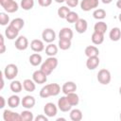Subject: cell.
Returning <instances> with one entry per match:
<instances>
[{
    "mask_svg": "<svg viewBox=\"0 0 121 121\" xmlns=\"http://www.w3.org/2000/svg\"><path fill=\"white\" fill-rule=\"evenodd\" d=\"M60 93V86L58 83H50L44 85L40 91V96L42 98H47L49 96H56Z\"/></svg>",
    "mask_w": 121,
    "mask_h": 121,
    "instance_id": "cell-1",
    "label": "cell"
},
{
    "mask_svg": "<svg viewBox=\"0 0 121 121\" xmlns=\"http://www.w3.org/2000/svg\"><path fill=\"white\" fill-rule=\"evenodd\" d=\"M58 59L55 57H48L41 65V70L46 75L49 76L58 66Z\"/></svg>",
    "mask_w": 121,
    "mask_h": 121,
    "instance_id": "cell-2",
    "label": "cell"
},
{
    "mask_svg": "<svg viewBox=\"0 0 121 121\" xmlns=\"http://www.w3.org/2000/svg\"><path fill=\"white\" fill-rule=\"evenodd\" d=\"M0 5L8 13L16 12L19 9L18 3L14 0H0Z\"/></svg>",
    "mask_w": 121,
    "mask_h": 121,
    "instance_id": "cell-3",
    "label": "cell"
},
{
    "mask_svg": "<svg viewBox=\"0 0 121 121\" xmlns=\"http://www.w3.org/2000/svg\"><path fill=\"white\" fill-rule=\"evenodd\" d=\"M3 74H4V76H5V78L7 79L13 80L16 78V76L18 75V67H17V65L14 64V63L8 64L5 67V69L3 71Z\"/></svg>",
    "mask_w": 121,
    "mask_h": 121,
    "instance_id": "cell-4",
    "label": "cell"
},
{
    "mask_svg": "<svg viewBox=\"0 0 121 121\" xmlns=\"http://www.w3.org/2000/svg\"><path fill=\"white\" fill-rule=\"evenodd\" d=\"M97 80L102 85H108L112 80L111 72L108 69H100L97 73Z\"/></svg>",
    "mask_w": 121,
    "mask_h": 121,
    "instance_id": "cell-5",
    "label": "cell"
},
{
    "mask_svg": "<svg viewBox=\"0 0 121 121\" xmlns=\"http://www.w3.org/2000/svg\"><path fill=\"white\" fill-rule=\"evenodd\" d=\"M99 1L98 0H81L80 2V9L83 11H90L95 9L98 7Z\"/></svg>",
    "mask_w": 121,
    "mask_h": 121,
    "instance_id": "cell-6",
    "label": "cell"
},
{
    "mask_svg": "<svg viewBox=\"0 0 121 121\" xmlns=\"http://www.w3.org/2000/svg\"><path fill=\"white\" fill-rule=\"evenodd\" d=\"M42 38L43 42L51 43L56 40V32L52 28H44L42 33Z\"/></svg>",
    "mask_w": 121,
    "mask_h": 121,
    "instance_id": "cell-7",
    "label": "cell"
},
{
    "mask_svg": "<svg viewBox=\"0 0 121 121\" xmlns=\"http://www.w3.org/2000/svg\"><path fill=\"white\" fill-rule=\"evenodd\" d=\"M58 109L59 108L53 102H47L43 107V112L48 117H54L58 112Z\"/></svg>",
    "mask_w": 121,
    "mask_h": 121,
    "instance_id": "cell-8",
    "label": "cell"
},
{
    "mask_svg": "<svg viewBox=\"0 0 121 121\" xmlns=\"http://www.w3.org/2000/svg\"><path fill=\"white\" fill-rule=\"evenodd\" d=\"M3 119L5 121H21V115L10 110H5L3 112Z\"/></svg>",
    "mask_w": 121,
    "mask_h": 121,
    "instance_id": "cell-9",
    "label": "cell"
},
{
    "mask_svg": "<svg viewBox=\"0 0 121 121\" xmlns=\"http://www.w3.org/2000/svg\"><path fill=\"white\" fill-rule=\"evenodd\" d=\"M32 79L35 81V83L43 84L47 81V76L40 69V70L34 71V73L32 74Z\"/></svg>",
    "mask_w": 121,
    "mask_h": 121,
    "instance_id": "cell-10",
    "label": "cell"
},
{
    "mask_svg": "<svg viewBox=\"0 0 121 121\" xmlns=\"http://www.w3.org/2000/svg\"><path fill=\"white\" fill-rule=\"evenodd\" d=\"M58 108L59 110H60L61 112H69L71 111L72 109V106L70 105V103L68 102L67 98H66V95L64 96H60V98H59L58 100Z\"/></svg>",
    "mask_w": 121,
    "mask_h": 121,
    "instance_id": "cell-11",
    "label": "cell"
},
{
    "mask_svg": "<svg viewBox=\"0 0 121 121\" xmlns=\"http://www.w3.org/2000/svg\"><path fill=\"white\" fill-rule=\"evenodd\" d=\"M28 47V40L25 36H19L15 41V48L17 50L23 51Z\"/></svg>",
    "mask_w": 121,
    "mask_h": 121,
    "instance_id": "cell-12",
    "label": "cell"
},
{
    "mask_svg": "<svg viewBox=\"0 0 121 121\" xmlns=\"http://www.w3.org/2000/svg\"><path fill=\"white\" fill-rule=\"evenodd\" d=\"M88 28V23L85 19H82V18H79L76 23H75V29L78 33L79 34H82L84 32H86Z\"/></svg>",
    "mask_w": 121,
    "mask_h": 121,
    "instance_id": "cell-13",
    "label": "cell"
},
{
    "mask_svg": "<svg viewBox=\"0 0 121 121\" xmlns=\"http://www.w3.org/2000/svg\"><path fill=\"white\" fill-rule=\"evenodd\" d=\"M35 103H36L35 97L32 96V95H25L23 97V99L21 100L22 106L24 108H26V109H28V110H30L31 108H33L35 106Z\"/></svg>",
    "mask_w": 121,
    "mask_h": 121,
    "instance_id": "cell-14",
    "label": "cell"
},
{
    "mask_svg": "<svg viewBox=\"0 0 121 121\" xmlns=\"http://www.w3.org/2000/svg\"><path fill=\"white\" fill-rule=\"evenodd\" d=\"M30 48L32 51L39 53V52H42L43 50H44V43L42 40L34 39L30 43Z\"/></svg>",
    "mask_w": 121,
    "mask_h": 121,
    "instance_id": "cell-15",
    "label": "cell"
},
{
    "mask_svg": "<svg viewBox=\"0 0 121 121\" xmlns=\"http://www.w3.org/2000/svg\"><path fill=\"white\" fill-rule=\"evenodd\" d=\"M18 35H19V30H17L15 27H13L10 25H9L5 29V36L9 40H14L15 38H18Z\"/></svg>",
    "mask_w": 121,
    "mask_h": 121,
    "instance_id": "cell-16",
    "label": "cell"
},
{
    "mask_svg": "<svg viewBox=\"0 0 121 121\" xmlns=\"http://www.w3.org/2000/svg\"><path fill=\"white\" fill-rule=\"evenodd\" d=\"M99 58L98 56L96 57H89L86 60V67L89 69V70H95V68L98 67L99 65Z\"/></svg>",
    "mask_w": 121,
    "mask_h": 121,
    "instance_id": "cell-17",
    "label": "cell"
},
{
    "mask_svg": "<svg viewBox=\"0 0 121 121\" xmlns=\"http://www.w3.org/2000/svg\"><path fill=\"white\" fill-rule=\"evenodd\" d=\"M77 84L73 81H67L65 82L62 87H61V92L64 94V95H67L69 93H73V92H76L77 91Z\"/></svg>",
    "mask_w": 121,
    "mask_h": 121,
    "instance_id": "cell-18",
    "label": "cell"
},
{
    "mask_svg": "<svg viewBox=\"0 0 121 121\" xmlns=\"http://www.w3.org/2000/svg\"><path fill=\"white\" fill-rule=\"evenodd\" d=\"M74 36L73 30L69 27H62L59 32V38L60 39H69L72 40Z\"/></svg>",
    "mask_w": 121,
    "mask_h": 121,
    "instance_id": "cell-19",
    "label": "cell"
},
{
    "mask_svg": "<svg viewBox=\"0 0 121 121\" xmlns=\"http://www.w3.org/2000/svg\"><path fill=\"white\" fill-rule=\"evenodd\" d=\"M23 87L24 89L26 91V92H34L35 89H36V83L33 79H30V78H26L24 81H23Z\"/></svg>",
    "mask_w": 121,
    "mask_h": 121,
    "instance_id": "cell-20",
    "label": "cell"
},
{
    "mask_svg": "<svg viewBox=\"0 0 121 121\" xmlns=\"http://www.w3.org/2000/svg\"><path fill=\"white\" fill-rule=\"evenodd\" d=\"M84 53L87 56V58H89V57H96V56L99 55V50L95 45H88L85 48Z\"/></svg>",
    "mask_w": 121,
    "mask_h": 121,
    "instance_id": "cell-21",
    "label": "cell"
},
{
    "mask_svg": "<svg viewBox=\"0 0 121 121\" xmlns=\"http://www.w3.org/2000/svg\"><path fill=\"white\" fill-rule=\"evenodd\" d=\"M28 60H29V62H30V64L32 66H38V65H40L42 63L43 58L39 53L36 52V53H33V54H31L29 56Z\"/></svg>",
    "mask_w": 121,
    "mask_h": 121,
    "instance_id": "cell-22",
    "label": "cell"
},
{
    "mask_svg": "<svg viewBox=\"0 0 121 121\" xmlns=\"http://www.w3.org/2000/svg\"><path fill=\"white\" fill-rule=\"evenodd\" d=\"M109 37L112 42H117L121 39V30L119 27H112L110 30Z\"/></svg>",
    "mask_w": 121,
    "mask_h": 121,
    "instance_id": "cell-23",
    "label": "cell"
},
{
    "mask_svg": "<svg viewBox=\"0 0 121 121\" xmlns=\"http://www.w3.org/2000/svg\"><path fill=\"white\" fill-rule=\"evenodd\" d=\"M107 29H108V25L103 21H98L94 26V31L99 32L101 34H105Z\"/></svg>",
    "mask_w": 121,
    "mask_h": 121,
    "instance_id": "cell-24",
    "label": "cell"
},
{
    "mask_svg": "<svg viewBox=\"0 0 121 121\" xmlns=\"http://www.w3.org/2000/svg\"><path fill=\"white\" fill-rule=\"evenodd\" d=\"M91 40H92L93 43L95 44V45L101 44L104 42V34H101L99 32L94 31L93 34H92V36H91Z\"/></svg>",
    "mask_w": 121,
    "mask_h": 121,
    "instance_id": "cell-25",
    "label": "cell"
},
{
    "mask_svg": "<svg viewBox=\"0 0 121 121\" xmlns=\"http://www.w3.org/2000/svg\"><path fill=\"white\" fill-rule=\"evenodd\" d=\"M66 95V98L68 100V102L70 103V105L73 107V106H77L78 103H79V97L78 95V94H76V92H73V93H69Z\"/></svg>",
    "mask_w": 121,
    "mask_h": 121,
    "instance_id": "cell-26",
    "label": "cell"
},
{
    "mask_svg": "<svg viewBox=\"0 0 121 121\" xmlns=\"http://www.w3.org/2000/svg\"><path fill=\"white\" fill-rule=\"evenodd\" d=\"M20 103H21V99L17 95H12L8 98V105L12 109L17 108L20 105Z\"/></svg>",
    "mask_w": 121,
    "mask_h": 121,
    "instance_id": "cell-27",
    "label": "cell"
},
{
    "mask_svg": "<svg viewBox=\"0 0 121 121\" xmlns=\"http://www.w3.org/2000/svg\"><path fill=\"white\" fill-rule=\"evenodd\" d=\"M58 53V46L54 43H48V45H46L45 47V54L48 57H55Z\"/></svg>",
    "mask_w": 121,
    "mask_h": 121,
    "instance_id": "cell-28",
    "label": "cell"
},
{
    "mask_svg": "<svg viewBox=\"0 0 121 121\" xmlns=\"http://www.w3.org/2000/svg\"><path fill=\"white\" fill-rule=\"evenodd\" d=\"M82 117V112L79 109H73L70 111V119L72 121H80Z\"/></svg>",
    "mask_w": 121,
    "mask_h": 121,
    "instance_id": "cell-29",
    "label": "cell"
},
{
    "mask_svg": "<svg viewBox=\"0 0 121 121\" xmlns=\"http://www.w3.org/2000/svg\"><path fill=\"white\" fill-rule=\"evenodd\" d=\"M9 88H10V90H11L13 93L17 94V93H20L24 87H23V84H22L19 80H14V79H13V80L10 82V84H9Z\"/></svg>",
    "mask_w": 121,
    "mask_h": 121,
    "instance_id": "cell-30",
    "label": "cell"
},
{
    "mask_svg": "<svg viewBox=\"0 0 121 121\" xmlns=\"http://www.w3.org/2000/svg\"><path fill=\"white\" fill-rule=\"evenodd\" d=\"M10 26H12L13 27H15L17 30H21L24 26H25V21L22 19V18H15L13 20H11V22L9 23Z\"/></svg>",
    "mask_w": 121,
    "mask_h": 121,
    "instance_id": "cell-31",
    "label": "cell"
},
{
    "mask_svg": "<svg viewBox=\"0 0 121 121\" xmlns=\"http://www.w3.org/2000/svg\"><path fill=\"white\" fill-rule=\"evenodd\" d=\"M58 45H59V48H60L61 50H67L71 47L72 43H71V40L69 39H60Z\"/></svg>",
    "mask_w": 121,
    "mask_h": 121,
    "instance_id": "cell-32",
    "label": "cell"
},
{
    "mask_svg": "<svg viewBox=\"0 0 121 121\" xmlns=\"http://www.w3.org/2000/svg\"><path fill=\"white\" fill-rule=\"evenodd\" d=\"M20 115H21V121H32V120H34L33 113L28 109H26V111H23L20 113Z\"/></svg>",
    "mask_w": 121,
    "mask_h": 121,
    "instance_id": "cell-33",
    "label": "cell"
},
{
    "mask_svg": "<svg viewBox=\"0 0 121 121\" xmlns=\"http://www.w3.org/2000/svg\"><path fill=\"white\" fill-rule=\"evenodd\" d=\"M93 17L96 20H103L106 17V11L103 9H95L93 12Z\"/></svg>",
    "mask_w": 121,
    "mask_h": 121,
    "instance_id": "cell-34",
    "label": "cell"
},
{
    "mask_svg": "<svg viewBox=\"0 0 121 121\" xmlns=\"http://www.w3.org/2000/svg\"><path fill=\"white\" fill-rule=\"evenodd\" d=\"M71 10H70V9L68 8V7H66V6H62V7H60V8H59L58 9V16L60 17V18H61V19H66V16L68 15V13L70 12Z\"/></svg>",
    "mask_w": 121,
    "mask_h": 121,
    "instance_id": "cell-35",
    "label": "cell"
},
{
    "mask_svg": "<svg viewBox=\"0 0 121 121\" xmlns=\"http://www.w3.org/2000/svg\"><path fill=\"white\" fill-rule=\"evenodd\" d=\"M20 6L24 10H30L34 7V0H21Z\"/></svg>",
    "mask_w": 121,
    "mask_h": 121,
    "instance_id": "cell-36",
    "label": "cell"
},
{
    "mask_svg": "<svg viewBox=\"0 0 121 121\" xmlns=\"http://www.w3.org/2000/svg\"><path fill=\"white\" fill-rule=\"evenodd\" d=\"M79 19V17H78V14L77 13V12H75V11H70L69 13H68V15L66 16V21L68 22V23H70V24H75L78 20Z\"/></svg>",
    "mask_w": 121,
    "mask_h": 121,
    "instance_id": "cell-37",
    "label": "cell"
},
{
    "mask_svg": "<svg viewBox=\"0 0 121 121\" xmlns=\"http://www.w3.org/2000/svg\"><path fill=\"white\" fill-rule=\"evenodd\" d=\"M9 23V16L6 12H0V25L7 26Z\"/></svg>",
    "mask_w": 121,
    "mask_h": 121,
    "instance_id": "cell-38",
    "label": "cell"
},
{
    "mask_svg": "<svg viewBox=\"0 0 121 121\" xmlns=\"http://www.w3.org/2000/svg\"><path fill=\"white\" fill-rule=\"evenodd\" d=\"M38 4L41 7L46 8V7H49L52 4V0H38Z\"/></svg>",
    "mask_w": 121,
    "mask_h": 121,
    "instance_id": "cell-39",
    "label": "cell"
},
{
    "mask_svg": "<svg viewBox=\"0 0 121 121\" xmlns=\"http://www.w3.org/2000/svg\"><path fill=\"white\" fill-rule=\"evenodd\" d=\"M65 3L67 4L68 7H70V8H75V7H77V6L78 5L79 2H78V0H66Z\"/></svg>",
    "mask_w": 121,
    "mask_h": 121,
    "instance_id": "cell-40",
    "label": "cell"
},
{
    "mask_svg": "<svg viewBox=\"0 0 121 121\" xmlns=\"http://www.w3.org/2000/svg\"><path fill=\"white\" fill-rule=\"evenodd\" d=\"M35 121H48V116L45 114H39L34 118Z\"/></svg>",
    "mask_w": 121,
    "mask_h": 121,
    "instance_id": "cell-41",
    "label": "cell"
},
{
    "mask_svg": "<svg viewBox=\"0 0 121 121\" xmlns=\"http://www.w3.org/2000/svg\"><path fill=\"white\" fill-rule=\"evenodd\" d=\"M0 41H1V50H0V53L3 54L5 51H6V46H5V43H4V36L3 35H0Z\"/></svg>",
    "mask_w": 121,
    "mask_h": 121,
    "instance_id": "cell-42",
    "label": "cell"
},
{
    "mask_svg": "<svg viewBox=\"0 0 121 121\" xmlns=\"http://www.w3.org/2000/svg\"><path fill=\"white\" fill-rule=\"evenodd\" d=\"M0 99H1V105H0V108L1 109H3L4 107H5V104H6V102H5V98H4V96H0Z\"/></svg>",
    "mask_w": 121,
    "mask_h": 121,
    "instance_id": "cell-43",
    "label": "cell"
},
{
    "mask_svg": "<svg viewBox=\"0 0 121 121\" xmlns=\"http://www.w3.org/2000/svg\"><path fill=\"white\" fill-rule=\"evenodd\" d=\"M116 7L121 9V0H117V2H116Z\"/></svg>",
    "mask_w": 121,
    "mask_h": 121,
    "instance_id": "cell-44",
    "label": "cell"
},
{
    "mask_svg": "<svg viewBox=\"0 0 121 121\" xmlns=\"http://www.w3.org/2000/svg\"><path fill=\"white\" fill-rule=\"evenodd\" d=\"M112 0H101V2L103 4H110V3H112Z\"/></svg>",
    "mask_w": 121,
    "mask_h": 121,
    "instance_id": "cell-45",
    "label": "cell"
},
{
    "mask_svg": "<svg viewBox=\"0 0 121 121\" xmlns=\"http://www.w3.org/2000/svg\"><path fill=\"white\" fill-rule=\"evenodd\" d=\"M66 0H55V2H57V3H59V4H60V3H63V2H65Z\"/></svg>",
    "mask_w": 121,
    "mask_h": 121,
    "instance_id": "cell-46",
    "label": "cell"
},
{
    "mask_svg": "<svg viewBox=\"0 0 121 121\" xmlns=\"http://www.w3.org/2000/svg\"><path fill=\"white\" fill-rule=\"evenodd\" d=\"M60 120H65V118H58L57 121H60Z\"/></svg>",
    "mask_w": 121,
    "mask_h": 121,
    "instance_id": "cell-47",
    "label": "cell"
},
{
    "mask_svg": "<svg viewBox=\"0 0 121 121\" xmlns=\"http://www.w3.org/2000/svg\"><path fill=\"white\" fill-rule=\"evenodd\" d=\"M118 20H119V21L121 22V13H120V14L118 15Z\"/></svg>",
    "mask_w": 121,
    "mask_h": 121,
    "instance_id": "cell-48",
    "label": "cell"
},
{
    "mask_svg": "<svg viewBox=\"0 0 121 121\" xmlns=\"http://www.w3.org/2000/svg\"><path fill=\"white\" fill-rule=\"evenodd\" d=\"M119 95H121V86H120V87H119Z\"/></svg>",
    "mask_w": 121,
    "mask_h": 121,
    "instance_id": "cell-49",
    "label": "cell"
},
{
    "mask_svg": "<svg viewBox=\"0 0 121 121\" xmlns=\"http://www.w3.org/2000/svg\"><path fill=\"white\" fill-rule=\"evenodd\" d=\"M119 117H120V120H121V112H120V115H119Z\"/></svg>",
    "mask_w": 121,
    "mask_h": 121,
    "instance_id": "cell-50",
    "label": "cell"
}]
</instances>
